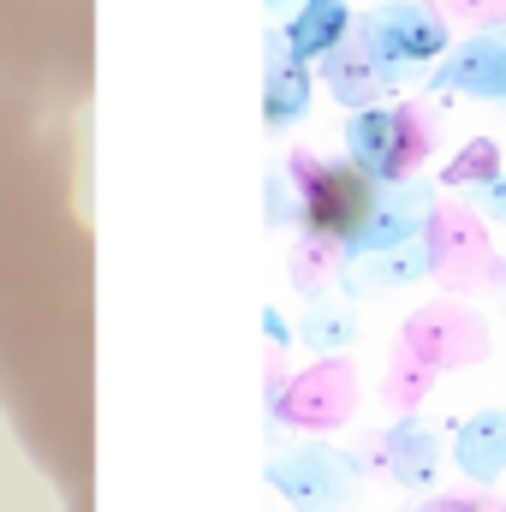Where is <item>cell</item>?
I'll return each mask as SVG.
<instances>
[{
  "mask_svg": "<svg viewBox=\"0 0 506 512\" xmlns=\"http://www.w3.org/2000/svg\"><path fill=\"white\" fill-rule=\"evenodd\" d=\"M405 358L423 364L429 376L435 370H459V364H477L489 358V328L459 310V304H435V310H417L405 322Z\"/></svg>",
  "mask_w": 506,
  "mask_h": 512,
  "instance_id": "6",
  "label": "cell"
},
{
  "mask_svg": "<svg viewBox=\"0 0 506 512\" xmlns=\"http://www.w3.org/2000/svg\"><path fill=\"white\" fill-rule=\"evenodd\" d=\"M286 179L298 191V227H304V239H322L340 256H352L381 185H370L352 161H310V149H292Z\"/></svg>",
  "mask_w": 506,
  "mask_h": 512,
  "instance_id": "2",
  "label": "cell"
},
{
  "mask_svg": "<svg viewBox=\"0 0 506 512\" xmlns=\"http://www.w3.org/2000/svg\"><path fill=\"white\" fill-rule=\"evenodd\" d=\"M352 18H358V12H352L346 0H304L274 36H280V48H286L292 60L310 66V60H328V54L352 36Z\"/></svg>",
  "mask_w": 506,
  "mask_h": 512,
  "instance_id": "9",
  "label": "cell"
},
{
  "mask_svg": "<svg viewBox=\"0 0 506 512\" xmlns=\"http://www.w3.org/2000/svg\"><path fill=\"white\" fill-rule=\"evenodd\" d=\"M417 512H506L495 495H435V501H423Z\"/></svg>",
  "mask_w": 506,
  "mask_h": 512,
  "instance_id": "18",
  "label": "cell"
},
{
  "mask_svg": "<svg viewBox=\"0 0 506 512\" xmlns=\"http://www.w3.org/2000/svg\"><path fill=\"white\" fill-rule=\"evenodd\" d=\"M292 179H286V167H274L268 173V227H286V221H298V191H286Z\"/></svg>",
  "mask_w": 506,
  "mask_h": 512,
  "instance_id": "17",
  "label": "cell"
},
{
  "mask_svg": "<svg viewBox=\"0 0 506 512\" xmlns=\"http://www.w3.org/2000/svg\"><path fill=\"white\" fill-rule=\"evenodd\" d=\"M358 304H346L340 292H322L298 310V346L316 358H340L346 346H358Z\"/></svg>",
  "mask_w": 506,
  "mask_h": 512,
  "instance_id": "14",
  "label": "cell"
},
{
  "mask_svg": "<svg viewBox=\"0 0 506 512\" xmlns=\"http://www.w3.org/2000/svg\"><path fill=\"white\" fill-rule=\"evenodd\" d=\"M262 328H268V340H280V346H286V322H280V316H274V310H268V316H262Z\"/></svg>",
  "mask_w": 506,
  "mask_h": 512,
  "instance_id": "20",
  "label": "cell"
},
{
  "mask_svg": "<svg viewBox=\"0 0 506 512\" xmlns=\"http://www.w3.org/2000/svg\"><path fill=\"white\" fill-rule=\"evenodd\" d=\"M423 245H429V268L447 274V280H471V274L489 268V239L471 215H441L435 209L429 227H423Z\"/></svg>",
  "mask_w": 506,
  "mask_h": 512,
  "instance_id": "11",
  "label": "cell"
},
{
  "mask_svg": "<svg viewBox=\"0 0 506 512\" xmlns=\"http://www.w3.org/2000/svg\"><path fill=\"white\" fill-rule=\"evenodd\" d=\"M435 215V185L423 179H399V185H381L376 203H370V221L358 233V245L346 262H364V256H381V251H399V245H417L423 227Z\"/></svg>",
  "mask_w": 506,
  "mask_h": 512,
  "instance_id": "7",
  "label": "cell"
},
{
  "mask_svg": "<svg viewBox=\"0 0 506 512\" xmlns=\"http://www.w3.org/2000/svg\"><path fill=\"white\" fill-rule=\"evenodd\" d=\"M429 96H471V102L506 108V24H489V30L453 42L441 54V66L429 72Z\"/></svg>",
  "mask_w": 506,
  "mask_h": 512,
  "instance_id": "5",
  "label": "cell"
},
{
  "mask_svg": "<svg viewBox=\"0 0 506 512\" xmlns=\"http://www.w3.org/2000/svg\"><path fill=\"white\" fill-rule=\"evenodd\" d=\"M453 465L477 483V489H495L506 477V405H483L459 423L453 435Z\"/></svg>",
  "mask_w": 506,
  "mask_h": 512,
  "instance_id": "10",
  "label": "cell"
},
{
  "mask_svg": "<svg viewBox=\"0 0 506 512\" xmlns=\"http://www.w3.org/2000/svg\"><path fill=\"white\" fill-rule=\"evenodd\" d=\"M310 96H316V78L304 60H292L280 48V36H268V66H262V120L280 126H298L310 114Z\"/></svg>",
  "mask_w": 506,
  "mask_h": 512,
  "instance_id": "12",
  "label": "cell"
},
{
  "mask_svg": "<svg viewBox=\"0 0 506 512\" xmlns=\"http://www.w3.org/2000/svg\"><path fill=\"white\" fill-rule=\"evenodd\" d=\"M322 84L334 90V102L340 108H352V114H364V108H381L387 102V84L376 78V66L364 60V48L346 36L328 60H322Z\"/></svg>",
  "mask_w": 506,
  "mask_h": 512,
  "instance_id": "15",
  "label": "cell"
},
{
  "mask_svg": "<svg viewBox=\"0 0 506 512\" xmlns=\"http://www.w3.org/2000/svg\"><path fill=\"white\" fill-rule=\"evenodd\" d=\"M477 209H483L489 221H501V227H506V173L489 185V191H483V197H477Z\"/></svg>",
  "mask_w": 506,
  "mask_h": 512,
  "instance_id": "19",
  "label": "cell"
},
{
  "mask_svg": "<svg viewBox=\"0 0 506 512\" xmlns=\"http://www.w3.org/2000/svg\"><path fill=\"white\" fill-rule=\"evenodd\" d=\"M268 489L292 512H352L364 501V459L328 441H292L268 459Z\"/></svg>",
  "mask_w": 506,
  "mask_h": 512,
  "instance_id": "4",
  "label": "cell"
},
{
  "mask_svg": "<svg viewBox=\"0 0 506 512\" xmlns=\"http://www.w3.org/2000/svg\"><path fill=\"white\" fill-rule=\"evenodd\" d=\"M352 42L364 48V60L376 66V78L387 90L411 84L417 72H435L441 54L453 48L447 36V18L435 6H417V0H381V6H364L352 18Z\"/></svg>",
  "mask_w": 506,
  "mask_h": 512,
  "instance_id": "1",
  "label": "cell"
},
{
  "mask_svg": "<svg viewBox=\"0 0 506 512\" xmlns=\"http://www.w3.org/2000/svg\"><path fill=\"white\" fill-rule=\"evenodd\" d=\"M501 173H506L501 149H495L489 137H471V143H465V149L441 167V185H447V191H471V197H483Z\"/></svg>",
  "mask_w": 506,
  "mask_h": 512,
  "instance_id": "16",
  "label": "cell"
},
{
  "mask_svg": "<svg viewBox=\"0 0 506 512\" xmlns=\"http://www.w3.org/2000/svg\"><path fill=\"white\" fill-rule=\"evenodd\" d=\"M435 268H429V245H399V251H381V256H364V262H346L340 274V298L352 304L358 292H411L423 286Z\"/></svg>",
  "mask_w": 506,
  "mask_h": 512,
  "instance_id": "13",
  "label": "cell"
},
{
  "mask_svg": "<svg viewBox=\"0 0 506 512\" xmlns=\"http://www.w3.org/2000/svg\"><path fill=\"white\" fill-rule=\"evenodd\" d=\"M376 459L387 465V477L399 489H435L441 465H447V441L435 423L423 417H399L387 435H376Z\"/></svg>",
  "mask_w": 506,
  "mask_h": 512,
  "instance_id": "8",
  "label": "cell"
},
{
  "mask_svg": "<svg viewBox=\"0 0 506 512\" xmlns=\"http://www.w3.org/2000/svg\"><path fill=\"white\" fill-rule=\"evenodd\" d=\"M435 120L423 102H393V108H364L346 120V161L370 185H399L417 179V161L435 149Z\"/></svg>",
  "mask_w": 506,
  "mask_h": 512,
  "instance_id": "3",
  "label": "cell"
}]
</instances>
